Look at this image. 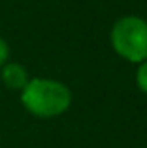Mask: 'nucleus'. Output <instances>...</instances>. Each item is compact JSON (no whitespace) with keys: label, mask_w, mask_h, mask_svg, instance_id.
I'll return each instance as SVG.
<instances>
[{"label":"nucleus","mask_w":147,"mask_h":148,"mask_svg":"<svg viewBox=\"0 0 147 148\" xmlns=\"http://www.w3.org/2000/svg\"><path fill=\"white\" fill-rule=\"evenodd\" d=\"M21 103L38 118H53L68 111L72 105V92L60 81L38 77L30 79L21 90Z\"/></svg>","instance_id":"1"},{"label":"nucleus","mask_w":147,"mask_h":148,"mask_svg":"<svg viewBox=\"0 0 147 148\" xmlns=\"http://www.w3.org/2000/svg\"><path fill=\"white\" fill-rule=\"evenodd\" d=\"M111 45L125 60L141 64L147 60V21L136 15L121 17L111 30Z\"/></svg>","instance_id":"2"},{"label":"nucleus","mask_w":147,"mask_h":148,"mask_svg":"<svg viewBox=\"0 0 147 148\" xmlns=\"http://www.w3.org/2000/svg\"><path fill=\"white\" fill-rule=\"evenodd\" d=\"M0 69H2L4 84L8 88H11V90H23L26 86V83L30 81L26 69L21 64H17V62H6Z\"/></svg>","instance_id":"3"},{"label":"nucleus","mask_w":147,"mask_h":148,"mask_svg":"<svg viewBox=\"0 0 147 148\" xmlns=\"http://www.w3.org/2000/svg\"><path fill=\"white\" fill-rule=\"evenodd\" d=\"M136 84L144 94H147V60H144L140 66H138L136 71Z\"/></svg>","instance_id":"4"},{"label":"nucleus","mask_w":147,"mask_h":148,"mask_svg":"<svg viewBox=\"0 0 147 148\" xmlns=\"http://www.w3.org/2000/svg\"><path fill=\"white\" fill-rule=\"evenodd\" d=\"M8 58H10V47H8V43L0 38V68L8 62Z\"/></svg>","instance_id":"5"}]
</instances>
